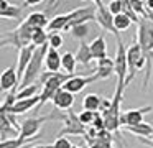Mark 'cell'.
I'll return each mask as SVG.
<instances>
[{"label": "cell", "instance_id": "6da1fadb", "mask_svg": "<svg viewBox=\"0 0 153 148\" xmlns=\"http://www.w3.org/2000/svg\"><path fill=\"white\" fill-rule=\"evenodd\" d=\"M69 77H73V76L66 74V72H43L40 77V82L43 84V87H41V92H40L41 102L38 107L46 104L48 100H53L54 94L66 84V81Z\"/></svg>", "mask_w": 153, "mask_h": 148}, {"label": "cell", "instance_id": "7a4b0ae2", "mask_svg": "<svg viewBox=\"0 0 153 148\" xmlns=\"http://www.w3.org/2000/svg\"><path fill=\"white\" fill-rule=\"evenodd\" d=\"M123 91H125V82L117 81L115 86V94L112 97V104H110L109 110L105 114H100L104 117V122H105V130L114 133L120 128V117H122V112H120V104H122L123 99Z\"/></svg>", "mask_w": 153, "mask_h": 148}, {"label": "cell", "instance_id": "3957f363", "mask_svg": "<svg viewBox=\"0 0 153 148\" xmlns=\"http://www.w3.org/2000/svg\"><path fill=\"white\" fill-rule=\"evenodd\" d=\"M48 49H50V45H45V46H41V48H36V51H35L33 58H31L30 66H28L27 71H25L23 79L20 81V86H18V89L30 87V86L35 84V81H36V79L41 77V74H43V72H41V68H43V61L46 59Z\"/></svg>", "mask_w": 153, "mask_h": 148}, {"label": "cell", "instance_id": "277c9868", "mask_svg": "<svg viewBox=\"0 0 153 148\" xmlns=\"http://www.w3.org/2000/svg\"><path fill=\"white\" fill-rule=\"evenodd\" d=\"M35 30L31 28L30 25H28L25 20H22L20 25L17 26V30H13V31H8L5 36H2V41H0V45L4 46H15V48L22 49L25 48V46H30L31 45V35H33Z\"/></svg>", "mask_w": 153, "mask_h": 148}, {"label": "cell", "instance_id": "5b68a950", "mask_svg": "<svg viewBox=\"0 0 153 148\" xmlns=\"http://www.w3.org/2000/svg\"><path fill=\"white\" fill-rule=\"evenodd\" d=\"M61 118H63V130L59 132V135L58 137H64V135H76V137H86L87 133V128L86 125L81 122L79 118V114H76V112L71 109V110H68V114L61 115Z\"/></svg>", "mask_w": 153, "mask_h": 148}, {"label": "cell", "instance_id": "8992f818", "mask_svg": "<svg viewBox=\"0 0 153 148\" xmlns=\"http://www.w3.org/2000/svg\"><path fill=\"white\" fill-rule=\"evenodd\" d=\"M138 31H137V43L142 46L143 53L150 58H153V20L150 18H142L138 25Z\"/></svg>", "mask_w": 153, "mask_h": 148}, {"label": "cell", "instance_id": "52a82bcc", "mask_svg": "<svg viewBox=\"0 0 153 148\" xmlns=\"http://www.w3.org/2000/svg\"><path fill=\"white\" fill-rule=\"evenodd\" d=\"M68 26L66 30H71L77 25H86L91 20H96V3H89L86 7H79V8L73 10L68 13Z\"/></svg>", "mask_w": 153, "mask_h": 148}, {"label": "cell", "instance_id": "ba28073f", "mask_svg": "<svg viewBox=\"0 0 153 148\" xmlns=\"http://www.w3.org/2000/svg\"><path fill=\"white\" fill-rule=\"evenodd\" d=\"M94 3H96V22L99 23V25L102 26L104 30L110 31L117 39H119V38H120V36H119V31H117L115 26H114V15L109 12V8H107V3H105V2H100V0H96Z\"/></svg>", "mask_w": 153, "mask_h": 148}, {"label": "cell", "instance_id": "9c48e42d", "mask_svg": "<svg viewBox=\"0 0 153 148\" xmlns=\"http://www.w3.org/2000/svg\"><path fill=\"white\" fill-rule=\"evenodd\" d=\"M114 62H115V76L117 81H127V76H128V64H127V48L122 43V39H117V51H115V58H114ZM127 87V86H125Z\"/></svg>", "mask_w": 153, "mask_h": 148}, {"label": "cell", "instance_id": "30bf717a", "mask_svg": "<svg viewBox=\"0 0 153 148\" xmlns=\"http://www.w3.org/2000/svg\"><path fill=\"white\" fill-rule=\"evenodd\" d=\"M152 110L150 105H145V107H140V109H130V110H125L120 117V125L123 128H128V127H137L143 122V115L146 112Z\"/></svg>", "mask_w": 153, "mask_h": 148}, {"label": "cell", "instance_id": "8fae6325", "mask_svg": "<svg viewBox=\"0 0 153 148\" xmlns=\"http://www.w3.org/2000/svg\"><path fill=\"white\" fill-rule=\"evenodd\" d=\"M50 117H30L22 123V132L18 138H38V133L41 130V125Z\"/></svg>", "mask_w": 153, "mask_h": 148}, {"label": "cell", "instance_id": "7c38bea8", "mask_svg": "<svg viewBox=\"0 0 153 148\" xmlns=\"http://www.w3.org/2000/svg\"><path fill=\"white\" fill-rule=\"evenodd\" d=\"M99 81V76L97 74H92V76H73L66 81V84L63 86L64 91L71 92V94H77L81 92L86 86L92 84V82Z\"/></svg>", "mask_w": 153, "mask_h": 148}, {"label": "cell", "instance_id": "4fadbf2b", "mask_svg": "<svg viewBox=\"0 0 153 148\" xmlns=\"http://www.w3.org/2000/svg\"><path fill=\"white\" fill-rule=\"evenodd\" d=\"M20 86V81H18V74L15 71L13 66L7 68L4 72H2V77H0V89L2 92H15Z\"/></svg>", "mask_w": 153, "mask_h": 148}, {"label": "cell", "instance_id": "5bb4252c", "mask_svg": "<svg viewBox=\"0 0 153 148\" xmlns=\"http://www.w3.org/2000/svg\"><path fill=\"white\" fill-rule=\"evenodd\" d=\"M35 51H36V46L30 45V46H25L18 51V62H17V74H18V81L23 79V74L27 71V68L30 66L31 58H33Z\"/></svg>", "mask_w": 153, "mask_h": 148}, {"label": "cell", "instance_id": "9a60e30c", "mask_svg": "<svg viewBox=\"0 0 153 148\" xmlns=\"http://www.w3.org/2000/svg\"><path fill=\"white\" fill-rule=\"evenodd\" d=\"M53 105L56 109H59V110H71L74 105V94H71V92L64 91L63 87L59 89V91L54 94L53 97Z\"/></svg>", "mask_w": 153, "mask_h": 148}, {"label": "cell", "instance_id": "2e32d148", "mask_svg": "<svg viewBox=\"0 0 153 148\" xmlns=\"http://www.w3.org/2000/svg\"><path fill=\"white\" fill-rule=\"evenodd\" d=\"M41 102V97L40 95H36V97H31V99H25V100H17L15 102V105L10 109V114L13 115H22V114H27L28 110H31V109H36L38 105H40Z\"/></svg>", "mask_w": 153, "mask_h": 148}, {"label": "cell", "instance_id": "e0dca14e", "mask_svg": "<svg viewBox=\"0 0 153 148\" xmlns=\"http://www.w3.org/2000/svg\"><path fill=\"white\" fill-rule=\"evenodd\" d=\"M33 30H46L50 25V18L43 12H31L27 18H23Z\"/></svg>", "mask_w": 153, "mask_h": 148}, {"label": "cell", "instance_id": "ac0fdd59", "mask_svg": "<svg viewBox=\"0 0 153 148\" xmlns=\"http://www.w3.org/2000/svg\"><path fill=\"white\" fill-rule=\"evenodd\" d=\"M89 46H91V51H92L94 59L100 61V59L109 58V56H107V43H105V38H104V35H99L97 38H94L92 43H91Z\"/></svg>", "mask_w": 153, "mask_h": 148}, {"label": "cell", "instance_id": "d6986e66", "mask_svg": "<svg viewBox=\"0 0 153 148\" xmlns=\"http://www.w3.org/2000/svg\"><path fill=\"white\" fill-rule=\"evenodd\" d=\"M76 61H77V64H81V66H84V68H87V66H91V62L94 61V56H92V51H91V46L87 45V43H84V41H81V45H79V48H77V51H76Z\"/></svg>", "mask_w": 153, "mask_h": 148}, {"label": "cell", "instance_id": "ffe728a7", "mask_svg": "<svg viewBox=\"0 0 153 148\" xmlns=\"http://www.w3.org/2000/svg\"><path fill=\"white\" fill-rule=\"evenodd\" d=\"M61 58H63V54H59L58 49H53V48L48 49L46 59H45V66H46L48 72H59V69H61Z\"/></svg>", "mask_w": 153, "mask_h": 148}, {"label": "cell", "instance_id": "44dd1931", "mask_svg": "<svg viewBox=\"0 0 153 148\" xmlns=\"http://www.w3.org/2000/svg\"><path fill=\"white\" fill-rule=\"evenodd\" d=\"M97 76L99 79H109L112 74H115V62L114 59L105 58V59H100L97 61Z\"/></svg>", "mask_w": 153, "mask_h": 148}, {"label": "cell", "instance_id": "7402d4cb", "mask_svg": "<svg viewBox=\"0 0 153 148\" xmlns=\"http://www.w3.org/2000/svg\"><path fill=\"white\" fill-rule=\"evenodd\" d=\"M125 130L133 133V135H137L138 138H145V140L146 138H153V125L148 123V122H142L137 127H128Z\"/></svg>", "mask_w": 153, "mask_h": 148}, {"label": "cell", "instance_id": "603a6c76", "mask_svg": "<svg viewBox=\"0 0 153 148\" xmlns=\"http://www.w3.org/2000/svg\"><path fill=\"white\" fill-rule=\"evenodd\" d=\"M68 13H63V15H54L53 18L50 20V25H48L46 31L48 33H58L61 30H66L68 26Z\"/></svg>", "mask_w": 153, "mask_h": 148}, {"label": "cell", "instance_id": "cb8c5ba5", "mask_svg": "<svg viewBox=\"0 0 153 148\" xmlns=\"http://www.w3.org/2000/svg\"><path fill=\"white\" fill-rule=\"evenodd\" d=\"M76 66H77V61H76V56L73 53H64L63 58H61V69H63L66 74L73 76L76 72Z\"/></svg>", "mask_w": 153, "mask_h": 148}, {"label": "cell", "instance_id": "d4e9b609", "mask_svg": "<svg viewBox=\"0 0 153 148\" xmlns=\"http://www.w3.org/2000/svg\"><path fill=\"white\" fill-rule=\"evenodd\" d=\"M100 104H102V97H99L97 94H87L82 100V110L99 112Z\"/></svg>", "mask_w": 153, "mask_h": 148}, {"label": "cell", "instance_id": "484cf974", "mask_svg": "<svg viewBox=\"0 0 153 148\" xmlns=\"http://www.w3.org/2000/svg\"><path fill=\"white\" fill-rule=\"evenodd\" d=\"M48 38H50V33L46 30H35L33 35H31V45L41 48V46L48 45Z\"/></svg>", "mask_w": 153, "mask_h": 148}, {"label": "cell", "instance_id": "4316f807", "mask_svg": "<svg viewBox=\"0 0 153 148\" xmlns=\"http://www.w3.org/2000/svg\"><path fill=\"white\" fill-rule=\"evenodd\" d=\"M132 20L125 15V13H120V15L114 16V26H115L117 31H127V30L132 26Z\"/></svg>", "mask_w": 153, "mask_h": 148}, {"label": "cell", "instance_id": "83f0119b", "mask_svg": "<svg viewBox=\"0 0 153 148\" xmlns=\"http://www.w3.org/2000/svg\"><path fill=\"white\" fill-rule=\"evenodd\" d=\"M36 138H10V140L2 141L0 148H23L27 143L30 141H35Z\"/></svg>", "mask_w": 153, "mask_h": 148}, {"label": "cell", "instance_id": "f1b7e54d", "mask_svg": "<svg viewBox=\"0 0 153 148\" xmlns=\"http://www.w3.org/2000/svg\"><path fill=\"white\" fill-rule=\"evenodd\" d=\"M0 16H2V20H20L22 18V7L8 5L7 10H2V12H0Z\"/></svg>", "mask_w": 153, "mask_h": 148}, {"label": "cell", "instance_id": "f546056e", "mask_svg": "<svg viewBox=\"0 0 153 148\" xmlns=\"http://www.w3.org/2000/svg\"><path fill=\"white\" fill-rule=\"evenodd\" d=\"M38 91H40V87L38 86H30V87H25V89H20V91L17 92V100H25V99H31V97H36V95H40L38 94Z\"/></svg>", "mask_w": 153, "mask_h": 148}, {"label": "cell", "instance_id": "4dcf8cb0", "mask_svg": "<svg viewBox=\"0 0 153 148\" xmlns=\"http://www.w3.org/2000/svg\"><path fill=\"white\" fill-rule=\"evenodd\" d=\"M71 35H73L74 38L84 41V38L89 35V25L86 23V25H77V26H74V28H71Z\"/></svg>", "mask_w": 153, "mask_h": 148}, {"label": "cell", "instance_id": "1f68e13d", "mask_svg": "<svg viewBox=\"0 0 153 148\" xmlns=\"http://www.w3.org/2000/svg\"><path fill=\"white\" fill-rule=\"evenodd\" d=\"M97 115H99V112H91V110H82L79 114V118H81V122H82L84 125H92L94 123V120L97 118Z\"/></svg>", "mask_w": 153, "mask_h": 148}, {"label": "cell", "instance_id": "d6a6232c", "mask_svg": "<svg viewBox=\"0 0 153 148\" xmlns=\"http://www.w3.org/2000/svg\"><path fill=\"white\" fill-rule=\"evenodd\" d=\"M122 13H125L127 16H128L130 20H132L133 23H137V25H138L140 23V16L137 15L135 12H133V8H132V5H130V2H127V0H123V8H122Z\"/></svg>", "mask_w": 153, "mask_h": 148}, {"label": "cell", "instance_id": "836d02e7", "mask_svg": "<svg viewBox=\"0 0 153 148\" xmlns=\"http://www.w3.org/2000/svg\"><path fill=\"white\" fill-rule=\"evenodd\" d=\"M107 8H109V12L112 13L114 16H117V15L122 13L123 2H122V0H110V2H107Z\"/></svg>", "mask_w": 153, "mask_h": 148}, {"label": "cell", "instance_id": "e575fe53", "mask_svg": "<svg viewBox=\"0 0 153 148\" xmlns=\"http://www.w3.org/2000/svg\"><path fill=\"white\" fill-rule=\"evenodd\" d=\"M48 45H50V48H53V49L61 48V46H63V36H61V33H50Z\"/></svg>", "mask_w": 153, "mask_h": 148}, {"label": "cell", "instance_id": "d590c367", "mask_svg": "<svg viewBox=\"0 0 153 148\" xmlns=\"http://www.w3.org/2000/svg\"><path fill=\"white\" fill-rule=\"evenodd\" d=\"M74 145L71 143L69 138H64V137H58L56 141L53 143V148H73Z\"/></svg>", "mask_w": 153, "mask_h": 148}, {"label": "cell", "instance_id": "8d00e7d4", "mask_svg": "<svg viewBox=\"0 0 153 148\" xmlns=\"http://www.w3.org/2000/svg\"><path fill=\"white\" fill-rule=\"evenodd\" d=\"M87 143H89V148H105L104 145L97 143V141H87Z\"/></svg>", "mask_w": 153, "mask_h": 148}, {"label": "cell", "instance_id": "74e56055", "mask_svg": "<svg viewBox=\"0 0 153 148\" xmlns=\"http://www.w3.org/2000/svg\"><path fill=\"white\" fill-rule=\"evenodd\" d=\"M145 7H146V10L152 13V12H153V0H146V2H145Z\"/></svg>", "mask_w": 153, "mask_h": 148}, {"label": "cell", "instance_id": "f35d334b", "mask_svg": "<svg viewBox=\"0 0 153 148\" xmlns=\"http://www.w3.org/2000/svg\"><path fill=\"white\" fill-rule=\"evenodd\" d=\"M30 148H53V145H35V147H30Z\"/></svg>", "mask_w": 153, "mask_h": 148}, {"label": "cell", "instance_id": "ab89813d", "mask_svg": "<svg viewBox=\"0 0 153 148\" xmlns=\"http://www.w3.org/2000/svg\"><path fill=\"white\" fill-rule=\"evenodd\" d=\"M73 148H82V147H73Z\"/></svg>", "mask_w": 153, "mask_h": 148}]
</instances>
